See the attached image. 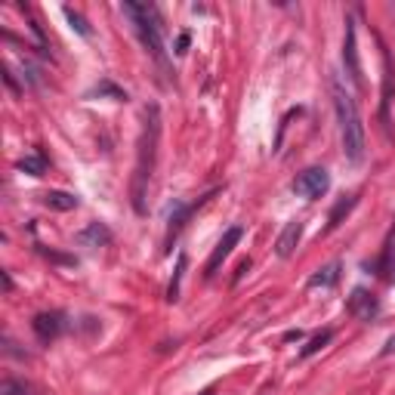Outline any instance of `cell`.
Returning <instances> with one entry per match:
<instances>
[{
  "label": "cell",
  "instance_id": "1",
  "mask_svg": "<svg viewBox=\"0 0 395 395\" xmlns=\"http://www.w3.org/2000/svg\"><path fill=\"white\" fill-rule=\"evenodd\" d=\"M334 99V111H337V127H340V142H343V155L349 164H361L365 161V124H361V111L358 102L352 99V93L346 90V84L337 75L327 77Z\"/></svg>",
  "mask_w": 395,
  "mask_h": 395
},
{
  "label": "cell",
  "instance_id": "2",
  "mask_svg": "<svg viewBox=\"0 0 395 395\" xmlns=\"http://www.w3.org/2000/svg\"><path fill=\"white\" fill-rule=\"evenodd\" d=\"M157 139H161V111H157V105H148L142 111V130H139V142H136V167H133V210L136 213H146V195H148L151 173H155Z\"/></svg>",
  "mask_w": 395,
  "mask_h": 395
},
{
  "label": "cell",
  "instance_id": "3",
  "mask_svg": "<svg viewBox=\"0 0 395 395\" xmlns=\"http://www.w3.org/2000/svg\"><path fill=\"white\" fill-rule=\"evenodd\" d=\"M124 16H130L142 47H146L151 56H155V62L167 71V52H164V37H161L164 28H161V12H157V6L133 3V0H130V3H124Z\"/></svg>",
  "mask_w": 395,
  "mask_h": 395
},
{
  "label": "cell",
  "instance_id": "4",
  "mask_svg": "<svg viewBox=\"0 0 395 395\" xmlns=\"http://www.w3.org/2000/svg\"><path fill=\"white\" fill-rule=\"evenodd\" d=\"M327 189H331V173L325 167H309L293 180V192L300 198H309V201L327 195Z\"/></svg>",
  "mask_w": 395,
  "mask_h": 395
},
{
  "label": "cell",
  "instance_id": "5",
  "mask_svg": "<svg viewBox=\"0 0 395 395\" xmlns=\"http://www.w3.org/2000/svg\"><path fill=\"white\" fill-rule=\"evenodd\" d=\"M343 62H346V75L352 81L355 90L365 87L361 81V62H358V44H355V19H346V41H343Z\"/></svg>",
  "mask_w": 395,
  "mask_h": 395
},
{
  "label": "cell",
  "instance_id": "6",
  "mask_svg": "<svg viewBox=\"0 0 395 395\" xmlns=\"http://www.w3.org/2000/svg\"><path fill=\"white\" fill-rule=\"evenodd\" d=\"M241 235H244V229H241V226H232V229H229V232L220 238V244L213 247V253H210V260H207V269H204V275H207V278H213V275L220 272V266L229 260V253L238 247Z\"/></svg>",
  "mask_w": 395,
  "mask_h": 395
},
{
  "label": "cell",
  "instance_id": "7",
  "mask_svg": "<svg viewBox=\"0 0 395 395\" xmlns=\"http://www.w3.org/2000/svg\"><path fill=\"white\" fill-rule=\"evenodd\" d=\"M31 327H35L41 343H52V340L65 331V315L62 312H41V315H35Z\"/></svg>",
  "mask_w": 395,
  "mask_h": 395
},
{
  "label": "cell",
  "instance_id": "8",
  "mask_svg": "<svg viewBox=\"0 0 395 395\" xmlns=\"http://www.w3.org/2000/svg\"><path fill=\"white\" fill-rule=\"evenodd\" d=\"M349 312H352L355 318H361V321H371L374 315L380 312V306L365 287H355L352 296H349Z\"/></svg>",
  "mask_w": 395,
  "mask_h": 395
},
{
  "label": "cell",
  "instance_id": "9",
  "mask_svg": "<svg viewBox=\"0 0 395 395\" xmlns=\"http://www.w3.org/2000/svg\"><path fill=\"white\" fill-rule=\"evenodd\" d=\"M300 238H302V222L300 220H291L285 226V232L278 235V241H275V253H278L281 260H287V256L296 250V244H300Z\"/></svg>",
  "mask_w": 395,
  "mask_h": 395
},
{
  "label": "cell",
  "instance_id": "10",
  "mask_svg": "<svg viewBox=\"0 0 395 395\" xmlns=\"http://www.w3.org/2000/svg\"><path fill=\"white\" fill-rule=\"evenodd\" d=\"M77 241H81L84 247H102V244H108L111 241V232L102 226V222H90V226L77 235Z\"/></svg>",
  "mask_w": 395,
  "mask_h": 395
},
{
  "label": "cell",
  "instance_id": "11",
  "mask_svg": "<svg viewBox=\"0 0 395 395\" xmlns=\"http://www.w3.org/2000/svg\"><path fill=\"white\" fill-rule=\"evenodd\" d=\"M337 278H340V262H331V266L318 269V275L309 278V287H334Z\"/></svg>",
  "mask_w": 395,
  "mask_h": 395
},
{
  "label": "cell",
  "instance_id": "12",
  "mask_svg": "<svg viewBox=\"0 0 395 395\" xmlns=\"http://www.w3.org/2000/svg\"><path fill=\"white\" fill-rule=\"evenodd\" d=\"M44 204L52 210H75L77 207V198L68 192H47L44 195Z\"/></svg>",
  "mask_w": 395,
  "mask_h": 395
},
{
  "label": "cell",
  "instance_id": "13",
  "mask_svg": "<svg viewBox=\"0 0 395 395\" xmlns=\"http://www.w3.org/2000/svg\"><path fill=\"white\" fill-rule=\"evenodd\" d=\"M186 266H189V256L180 253V260H176V272H173V278H170V287H167V300H170V302L180 300V281H182V272H186Z\"/></svg>",
  "mask_w": 395,
  "mask_h": 395
},
{
  "label": "cell",
  "instance_id": "14",
  "mask_svg": "<svg viewBox=\"0 0 395 395\" xmlns=\"http://www.w3.org/2000/svg\"><path fill=\"white\" fill-rule=\"evenodd\" d=\"M355 204H358V198H355V195H352V198H343V201H340L337 207L331 210V220H327V229H337L340 222H343V216H349V210H352Z\"/></svg>",
  "mask_w": 395,
  "mask_h": 395
},
{
  "label": "cell",
  "instance_id": "15",
  "mask_svg": "<svg viewBox=\"0 0 395 395\" xmlns=\"http://www.w3.org/2000/svg\"><path fill=\"white\" fill-rule=\"evenodd\" d=\"M19 170H25V173H31V176H44L47 161H44L41 151H35V155H28V157H22V161H19Z\"/></svg>",
  "mask_w": 395,
  "mask_h": 395
},
{
  "label": "cell",
  "instance_id": "16",
  "mask_svg": "<svg viewBox=\"0 0 395 395\" xmlns=\"http://www.w3.org/2000/svg\"><path fill=\"white\" fill-rule=\"evenodd\" d=\"M331 340H334V331H321L318 337H312V340H309V346L302 349L300 355H302V358H312V355H315V352H321V349H325L327 343H331Z\"/></svg>",
  "mask_w": 395,
  "mask_h": 395
},
{
  "label": "cell",
  "instance_id": "17",
  "mask_svg": "<svg viewBox=\"0 0 395 395\" xmlns=\"http://www.w3.org/2000/svg\"><path fill=\"white\" fill-rule=\"evenodd\" d=\"M62 12H65V19H68V22H71V28H75L81 37H90V35H93V31H90V25H87V19H84L77 10H71V6H65Z\"/></svg>",
  "mask_w": 395,
  "mask_h": 395
},
{
  "label": "cell",
  "instance_id": "18",
  "mask_svg": "<svg viewBox=\"0 0 395 395\" xmlns=\"http://www.w3.org/2000/svg\"><path fill=\"white\" fill-rule=\"evenodd\" d=\"M0 395H28V386L19 383V380H3L0 383Z\"/></svg>",
  "mask_w": 395,
  "mask_h": 395
},
{
  "label": "cell",
  "instance_id": "19",
  "mask_svg": "<svg viewBox=\"0 0 395 395\" xmlns=\"http://www.w3.org/2000/svg\"><path fill=\"white\" fill-rule=\"evenodd\" d=\"M96 93H111L115 99H127V96H124V90H117L115 84H108V81H102V84H99V87L93 90V96H96Z\"/></svg>",
  "mask_w": 395,
  "mask_h": 395
},
{
  "label": "cell",
  "instance_id": "20",
  "mask_svg": "<svg viewBox=\"0 0 395 395\" xmlns=\"http://www.w3.org/2000/svg\"><path fill=\"white\" fill-rule=\"evenodd\" d=\"M383 272H386V278H389V281H395V253L383 256Z\"/></svg>",
  "mask_w": 395,
  "mask_h": 395
},
{
  "label": "cell",
  "instance_id": "21",
  "mask_svg": "<svg viewBox=\"0 0 395 395\" xmlns=\"http://www.w3.org/2000/svg\"><path fill=\"white\" fill-rule=\"evenodd\" d=\"M250 269V260H241V266H238V272H235V285H238L241 278H244V272Z\"/></svg>",
  "mask_w": 395,
  "mask_h": 395
},
{
  "label": "cell",
  "instance_id": "22",
  "mask_svg": "<svg viewBox=\"0 0 395 395\" xmlns=\"http://www.w3.org/2000/svg\"><path fill=\"white\" fill-rule=\"evenodd\" d=\"M189 50V35H180V41H176V52H186Z\"/></svg>",
  "mask_w": 395,
  "mask_h": 395
},
{
  "label": "cell",
  "instance_id": "23",
  "mask_svg": "<svg viewBox=\"0 0 395 395\" xmlns=\"http://www.w3.org/2000/svg\"><path fill=\"white\" fill-rule=\"evenodd\" d=\"M300 337H302L300 331H287V334H285V340H300Z\"/></svg>",
  "mask_w": 395,
  "mask_h": 395
},
{
  "label": "cell",
  "instance_id": "24",
  "mask_svg": "<svg viewBox=\"0 0 395 395\" xmlns=\"http://www.w3.org/2000/svg\"><path fill=\"white\" fill-rule=\"evenodd\" d=\"M392 349H395V337L389 340V343H386V352H392Z\"/></svg>",
  "mask_w": 395,
  "mask_h": 395
}]
</instances>
